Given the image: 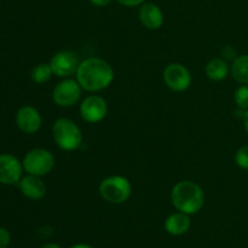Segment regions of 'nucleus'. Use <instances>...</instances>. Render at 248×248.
Instances as JSON below:
<instances>
[{"label": "nucleus", "instance_id": "obj_1", "mask_svg": "<svg viewBox=\"0 0 248 248\" xmlns=\"http://www.w3.org/2000/svg\"><path fill=\"white\" fill-rule=\"evenodd\" d=\"M77 80L80 86L89 92H98L107 89L114 80V70L107 61L90 57L80 62L77 70Z\"/></svg>", "mask_w": 248, "mask_h": 248}, {"label": "nucleus", "instance_id": "obj_2", "mask_svg": "<svg viewBox=\"0 0 248 248\" xmlns=\"http://www.w3.org/2000/svg\"><path fill=\"white\" fill-rule=\"evenodd\" d=\"M171 200L179 212L194 215L202 208L205 195L198 183L193 181H181L172 189Z\"/></svg>", "mask_w": 248, "mask_h": 248}, {"label": "nucleus", "instance_id": "obj_3", "mask_svg": "<svg viewBox=\"0 0 248 248\" xmlns=\"http://www.w3.org/2000/svg\"><path fill=\"white\" fill-rule=\"evenodd\" d=\"M52 136L56 144L64 152L79 149L82 143V133L79 126L67 118L57 119L53 123Z\"/></svg>", "mask_w": 248, "mask_h": 248}, {"label": "nucleus", "instance_id": "obj_4", "mask_svg": "<svg viewBox=\"0 0 248 248\" xmlns=\"http://www.w3.org/2000/svg\"><path fill=\"white\" fill-rule=\"evenodd\" d=\"M99 194L102 199L109 203H124L132 194V186L124 176H110L104 178L99 184Z\"/></svg>", "mask_w": 248, "mask_h": 248}, {"label": "nucleus", "instance_id": "obj_5", "mask_svg": "<svg viewBox=\"0 0 248 248\" xmlns=\"http://www.w3.org/2000/svg\"><path fill=\"white\" fill-rule=\"evenodd\" d=\"M23 169L28 174L43 177L50 173L55 166V156L48 150L36 148L27 153L23 159Z\"/></svg>", "mask_w": 248, "mask_h": 248}, {"label": "nucleus", "instance_id": "obj_6", "mask_svg": "<svg viewBox=\"0 0 248 248\" xmlns=\"http://www.w3.org/2000/svg\"><path fill=\"white\" fill-rule=\"evenodd\" d=\"M81 89L78 80L64 79L53 89L52 99L58 107H72L81 97Z\"/></svg>", "mask_w": 248, "mask_h": 248}, {"label": "nucleus", "instance_id": "obj_7", "mask_svg": "<svg viewBox=\"0 0 248 248\" xmlns=\"http://www.w3.org/2000/svg\"><path fill=\"white\" fill-rule=\"evenodd\" d=\"M164 81L172 91L183 92L190 86L191 74L186 65L171 63L164 70Z\"/></svg>", "mask_w": 248, "mask_h": 248}, {"label": "nucleus", "instance_id": "obj_8", "mask_svg": "<svg viewBox=\"0 0 248 248\" xmlns=\"http://www.w3.org/2000/svg\"><path fill=\"white\" fill-rule=\"evenodd\" d=\"M48 64L52 69L53 75H57L60 78H68L77 73L80 62L77 53L64 50L55 53Z\"/></svg>", "mask_w": 248, "mask_h": 248}, {"label": "nucleus", "instance_id": "obj_9", "mask_svg": "<svg viewBox=\"0 0 248 248\" xmlns=\"http://www.w3.org/2000/svg\"><path fill=\"white\" fill-rule=\"evenodd\" d=\"M108 113V106L106 99L101 96H89L80 104V115L86 123H101Z\"/></svg>", "mask_w": 248, "mask_h": 248}, {"label": "nucleus", "instance_id": "obj_10", "mask_svg": "<svg viewBox=\"0 0 248 248\" xmlns=\"http://www.w3.org/2000/svg\"><path fill=\"white\" fill-rule=\"evenodd\" d=\"M23 164L10 154L0 155V184L12 186L19 183L22 178Z\"/></svg>", "mask_w": 248, "mask_h": 248}, {"label": "nucleus", "instance_id": "obj_11", "mask_svg": "<svg viewBox=\"0 0 248 248\" xmlns=\"http://www.w3.org/2000/svg\"><path fill=\"white\" fill-rule=\"evenodd\" d=\"M16 124L24 133H35L41 126V116L34 107L24 106L18 109L16 114Z\"/></svg>", "mask_w": 248, "mask_h": 248}, {"label": "nucleus", "instance_id": "obj_12", "mask_svg": "<svg viewBox=\"0 0 248 248\" xmlns=\"http://www.w3.org/2000/svg\"><path fill=\"white\" fill-rule=\"evenodd\" d=\"M138 17L140 23L150 31H156L164 24V14L154 2H144L140 5Z\"/></svg>", "mask_w": 248, "mask_h": 248}, {"label": "nucleus", "instance_id": "obj_13", "mask_svg": "<svg viewBox=\"0 0 248 248\" xmlns=\"http://www.w3.org/2000/svg\"><path fill=\"white\" fill-rule=\"evenodd\" d=\"M19 189L26 198L40 200L46 195V186L39 176L28 174L19 181Z\"/></svg>", "mask_w": 248, "mask_h": 248}, {"label": "nucleus", "instance_id": "obj_14", "mask_svg": "<svg viewBox=\"0 0 248 248\" xmlns=\"http://www.w3.org/2000/svg\"><path fill=\"white\" fill-rule=\"evenodd\" d=\"M190 218L189 215L183 212H176L170 216L165 222V229L170 235L173 236H181L186 234L190 228Z\"/></svg>", "mask_w": 248, "mask_h": 248}, {"label": "nucleus", "instance_id": "obj_15", "mask_svg": "<svg viewBox=\"0 0 248 248\" xmlns=\"http://www.w3.org/2000/svg\"><path fill=\"white\" fill-rule=\"evenodd\" d=\"M206 75L212 81H222L229 74V65L222 58H213L206 65Z\"/></svg>", "mask_w": 248, "mask_h": 248}, {"label": "nucleus", "instance_id": "obj_16", "mask_svg": "<svg viewBox=\"0 0 248 248\" xmlns=\"http://www.w3.org/2000/svg\"><path fill=\"white\" fill-rule=\"evenodd\" d=\"M232 74L237 82L248 85V55L237 57L232 65Z\"/></svg>", "mask_w": 248, "mask_h": 248}, {"label": "nucleus", "instance_id": "obj_17", "mask_svg": "<svg viewBox=\"0 0 248 248\" xmlns=\"http://www.w3.org/2000/svg\"><path fill=\"white\" fill-rule=\"evenodd\" d=\"M53 75L52 69H51L50 64H46V63H40V64H36L35 67L31 69V78L35 84L41 85L47 82L51 79V77Z\"/></svg>", "mask_w": 248, "mask_h": 248}, {"label": "nucleus", "instance_id": "obj_18", "mask_svg": "<svg viewBox=\"0 0 248 248\" xmlns=\"http://www.w3.org/2000/svg\"><path fill=\"white\" fill-rule=\"evenodd\" d=\"M235 103L237 107L248 110V85H242L235 92Z\"/></svg>", "mask_w": 248, "mask_h": 248}, {"label": "nucleus", "instance_id": "obj_19", "mask_svg": "<svg viewBox=\"0 0 248 248\" xmlns=\"http://www.w3.org/2000/svg\"><path fill=\"white\" fill-rule=\"evenodd\" d=\"M236 165L242 170H248V145H244L237 150L235 155Z\"/></svg>", "mask_w": 248, "mask_h": 248}, {"label": "nucleus", "instance_id": "obj_20", "mask_svg": "<svg viewBox=\"0 0 248 248\" xmlns=\"http://www.w3.org/2000/svg\"><path fill=\"white\" fill-rule=\"evenodd\" d=\"M10 240H11L10 232H7L5 228H0V248H4V247L9 246Z\"/></svg>", "mask_w": 248, "mask_h": 248}, {"label": "nucleus", "instance_id": "obj_21", "mask_svg": "<svg viewBox=\"0 0 248 248\" xmlns=\"http://www.w3.org/2000/svg\"><path fill=\"white\" fill-rule=\"evenodd\" d=\"M119 4L124 5V6L127 7H135V6H140L142 4H144L145 0H116Z\"/></svg>", "mask_w": 248, "mask_h": 248}, {"label": "nucleus", "instance_id": "obj_22", "mask_svg": "<svg viewBox=\"0 0 248 248\" xmlns=\"http://www.w3.org/2000/svg\"><path fill=\"white\" fill-rule=\"evenodd\" d=\"M111 1H113V0H90V2L97 7H104L107 6V5L110 4Z\"/></svg>", "mask_w": 248, "mask_h": 248}, {"label": "nucleus", "instance_id": "obj_23", "mask_svg": "<svg viewBox=\"0 0 248 248\" xmlns=\"http://www.w3.org/2000/svg\"><path fill=\"white\" fill-rule=\"evenodd\" d=\"M244 124H245V128H246V132L248 133V110L244 115Z\"/></svg>", "mask_w": 248, "mask_h": 248}, {"label": "nucleus", "instance_id": "obj_24", "mask_svg": "<svg viewBox=\"0 0 248 248\" xmlns=\"http://www.w3.org/2000/svg\"><path fill=\"white\" fill-rule=\"evenodd\" d=\"M70 248H93V247H91L90 245H86V244H78V245H74V246H72Z\"/></svg>", "mask_w": 248, "mask_h": 248}, {"label": "nucleus", "instance_id": "obj_25", "mask_svg": "<svg viewBox=\"0 0 248 248\" xmlns=\"http://www.w3.org/2000/svg\"><path fill=\"white\" fill-rule=\"evenodd\" d=\"M41 248H61V247L56 244H47V245H44Z\"/></svg>", "mask_w": 248, "mask_h": 248}, {"label": "nucleus", "instance_id": "obj_26", "mask_svg": "<svg viewBox=\"0 0 248 248\" xmlns=\"http://www.w3.org/2000/svg\"><path fill=\"white\" fill-rule=\"evenodd\" d=\"M4 248H9V247H4Z\"/></svg>", "mask_w": 248, "mask_h": 248}]
</instances>
